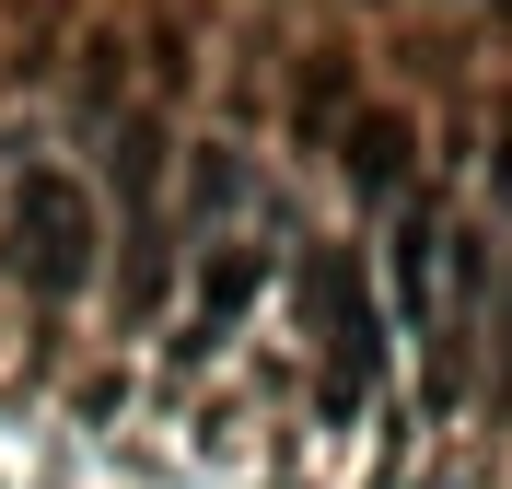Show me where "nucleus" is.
Wrapping results in <instances>:
<instances>
[{
	"instance_id": "f257e3e1",
	"label": "nucleus",
	"mask_w": 512,
	"mask_h": 489,
	"mask_svg": "<svg viewBox=\"0 0 512 489\" xmlns=\"http://www.w3.org/2000/svg\"><path fill=\"white\" fill-rule=\"evenodd\" d=\"M384 268H396V326L419 338V373H431V396H466V338H454V292H443V268H454V222L431 210V198H408L396 210V245H384Z\"/></svg>"
},
{
	"instance_id": "f03ea898",
	"label": "nucleus",
	"mask_w": 512,
	"mask_h": 489,
	"mask_svg": "<svg viewBox=\"0 0 512 489\" xmlns=\"http://www.w3.org/2000/svg\"><path fill=\"white\" fill-rule=\"evenodd\" d=\"M303 315H315V373H326V408L350 420L361 396H373V373H384V315H373V268H361L350 245L303 257Z\"/></svg>"
},
{
	"instance_id": "7ed1b4c3",
	"label": "nucleus",
	"mask_w": 512,
	"mask_h": 489,
	"mask_svg": "<svg viewBox=\"0 0 512 489\" xmlns=\"http://www.w3.org/2000/svg\"><path fill=\"white\" fill-rule=\"evenodd\" d=\"M12 268L47 303L94 280V198L70 187V175H24V198H12Z\"/></svg>"
},
{
	"instance_id": "20e7f679",
	"label": "nucleus",
	"mask_w": 512,
	"mask_h": 489,
	"mask_svg": "<svg viewBox=\"0 0 512 489\" xmlns=\"http://www.w3.org/2000/svg\"><path fill=\"white\" fill-rule=\"evenodd\" d=\"M501 385H512V268H501Z\"/></svg>"
}]
</instances>
